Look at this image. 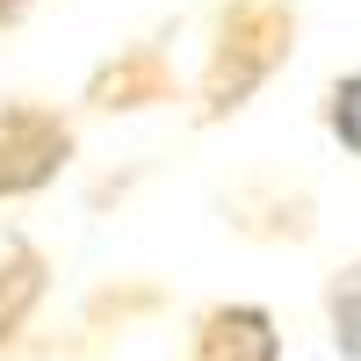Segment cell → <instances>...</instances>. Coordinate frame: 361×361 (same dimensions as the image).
Returning <instances> with one entry per match:
<instances>
[{"label":"cell","mask_w":361,"mask_h":361,"mask_svg":"<svg viewBox=\"0 0 361 361\" xmlns=\"http://www.w3.org/2000/svg\"><path fill=\"white\" fill-rule=\"evenodd\" d=\"M289 58H296V0H224L195 80V116L202 123L238 116Z\"/></svg>","instance_id":"obj_1"},{"label":"cell","mask_w":361,"mask_h":361,"mask_svg":"<svg viewBox=\"0 0 361 361\" xmlns=\"http://www.w3.org/2000/svg\"><path fill=\"white\" fill-rule=\"evenodd\" d=\"M80 130L66 109L51 102H0V202L44 195L58 173L73 166Z\"/></svg>","instance_id":"obj_2"},{"label":"cell","mask_w":361,"mask_h":361,"mask_svg":"<svg viewBox=\"0 0 361 361\" xmlns=\"http://www.w3.org/2000/svg\"><path fill=\"white\" fill-rule=\"evenodd\" d=\"M159 102H173V66L159 44H123L87 80V109H102V116H130V109H159Z\"/></svg>","instance_id":"obj_3"},{"label":"cell","mask_w":361,"mask_h":361,"mask_svg":"<svg viewBox=\"0 0 361 361\" xmlns=\"http://www.w3.org/2000/svg\"><path fill=\"white\" fill-rule=\"evenodd\" d=\"M188 361H282V325L267 304H209L195 318Z\"/></svg>","instance_id":"obj_4"},{"label":"cell","mask_w":361,"mask_h":361,"mask_svg":"<svg viewBox=\"0 0 361 361\" xmlns=\"http://www.w3.org/2000/svg\"><path fill=\"white\" fill-rule=\"evenodd\" d=\"M44 289H51V267H44V253L29 246V238H0V354H8L15 340H22V325L37 318V304H44Z\"/></svg>","instance_id":"obj_5"},{"label":"cell","mask_w":361,"mask_h":361,"mask_svg":"<svg viewBox=\"0 0 361 361\" xmlns=\"http://www.w3.org/2000/svg\"><path fill=\"white\" fill-rule=\"evenodd\" d=\"M325 325H333L340 361H361V260H347L333 282H325Z\"/></svg>","instance_id":"obj_6"},{"label":"cell","mask_w":361,"mask_h":361,"mask_svg":"<svg viewBox=\"0 0 361 361\" xmlns=\"http://www.w3.org/2000/svg\"><path fill=\"white\" fill-rule=\"evenodd\" d=\"M325 130H333V145L347 159H361V66L325 87Z\"/></svg>","instance_id":"obj_7"},{"label":"cell","mask_w":361,"mask_h":361,"mask_svg":"<svg viewBox=\"0 0 361 361\" xmlns=\"http://www.w3.org/2000/svg\"><path fill=\"white\" fill-rule=\"evenodd\" d=\"M37 8H44V0H0V37H15V29L37 15Z\"/></svg>","instance_id":"obj_8"}]
</instances>
